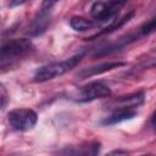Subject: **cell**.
I'll return each instance as SVG.
<instances>
[{"instance_id":"5","label":"cell","mask_w":156,"mask_h":156,"mask_svg":"<svg viewBox=\"0 0 156 156\" xmlns=\"http://www.w3.org/2000/svg\"><path fill=\"white\" fill-rule=\"evenodd\" d=\"M121 66H124V62H121V61L102 62V63H99V65H95V66H91V67H88V68H84V69L79 71L77 77H78V79H85V78H89V77H93V76H98V74L112 71V69H115L117 67H121Z\"/></svg>"},{"instance_id":"12","label":"cell","mask_w":156,"mask_h":156,"mask_svg":"<svg viewBox=\"0 0 156 156\" xmlns=\"http://www.w3.org/2000/svg\"><path fill=\"white\" fill-rule=\"evenodd\" d=\"M155 30H156V17L143 23L139 28V34L140 35H149V34L154 33Z\"/></svg>"},{"instance_id":"7","label":"cell","mask_w":156,"mask_h":156,"mask_svg":"<svg viewBox=\"0 0 156 156\" xmlns=\"http://www.w3.org/2000/svg\"><path fill=\"white\" fill-rule=\"evenodd\" d=\"M136 116V111L134 108H116L112 115L106 117L101 123L105 126H111V124H117L123 121L132 119Z\"/></svg>"},{"instance_id":"14","label":"cell","mask_w":156,"mask_h":156,"mask_svg":"<svg viewBox=\"0 0 156 156\" xmlns=\"http://www.w3.org/2000/svg\"><path fill=\"white\" fill-rule=\"evenodd\" d=\"M0 90H1V107L4 108V107H5V105H6V91H5V88H4V85H2V84H1Z\"/></svg>"},{"instance_id":"6","label":"cell","mask_w":156,"mask_h":156,"mask_svg":"<svg viewBox=\"0 0 156 156\" xmlns=\"http://www.w3.org/2000/svg\"><path fill=\"white\" fill-rule=\"evenodd\" d=\"M118 11L115 10L113 7L110 6L108 2H104V1H96L93 4L91 9H90V13L91 16L100 21V22H104V21H107L110 18H112Z\"/></svg>"},{"instance_id":"15","label":"cell","mask_w":156,"mask_h":156,"mask_svg":"<svg viewBox=\"0 0 156 156\" xmlns=\"http://www.w3.org/2000/svg\"><path fill=\"white\" fill-rule=\"evenodd\" d=\"M29 0H11L10 1V6L11 7H15V6H20V5H23V4H26V2H28Z\"/></svg>"},{"instance_id":"1","label":"cell","mask_w":156,"mask_h":156,"mask_svg":"<svg viewBox=\"0 0 156 156\" xmlns=\"http://www.w3.org/2000/svg\"><path fill=\"white\" fill-rule=\"evenodd\" d=\"M82 57H83V55L79 54V55H74L67 60L60 61V62H54V63L41 66L40 68H38L35 71L34 80L35 82H46V80L54 79L56 77H60V76L67 73L68 71H71L72 68H74L79 63Z\"/></svg>"},{"instance_id":"9","label":"cell","mask_w":156,"mask_h":156,"mask_svg":"<svg viewBox=\"0 0 156 156\" xmlns=\"http://www.w3.org/2000/svg\"><path fill=\"white\" fill-rule=\"evenodd\" d=\"M133 16H134V11H130V12L126 13L124 16H122V17H119V18H117V20H115V21H112V22H111L108 26H106L102 30H100V32H99V33H96L95 35L90 37V38H89V40H93L94 38H98V37L104 35V34H110V33H112V32H115V30L119 29V28H121V27H123L126 23H128V22L133 18Z\"/></svg>"},{"instance_id":"4","label":"cell","mask_w":156,"mask_h":156,"mask_svg":"<svg viewBox=\"0 0 156 156\" xmlns=\"http://www.w3.org/2000/svg\"><path fill=\"white\" fill-rule=\"evenodd\" d=\"M79 94H80L79 101L87 102V101H93L100 98H107L111 95V90L108 87H106L100 82H93L83 87Z\"/></svg>"},{"instance_id":"16","label":"cell","mask_w":156,"mask_h":156,"mask_svg":"<svg viewBox=\"0 0 156 156\" xmlns=\"http://www.w3.org/2000/svg\"><path fill=\"white\" fill-rule=\"evenodd\" d=\"M151 126H152V129L156 132V111H155L154 115H152V118H151Z\"/></svg>"},{"instance_id":"2","label":"cell","mask_w":156,"mask_h":156,"mask_svg":"<svg viewBox=\"0 0 156 156\" xmlns=\"http://www.w3.org/2000/svg\"><path fill=\"white\" fill-rule=\"evenodd\" d=\"M7 121L15 130L28 132L37 124L38 115L30 108H16L9 112Z\"/></svg>"},{"instance_id":"3","label":"cell","mask_w":156,"mask_h":156,"mask_svg":"<svg viewBox=\"0 0 156 156\" xmlns=\"http://www.w3.org/2000/svg\"><path fill=\"white\" fill-rule=\"evenodd\" d=\"M32 48H33L32 40L27 39V38L9 40L1 45V60L5 61L6 58L23 55V54L30 51Z\"/></svg>"},{"instance_id":"13","label":"cell","mask_w":156,"mask_h":156,"mask_svg":"<svg viewBox=\"0 0 156 156\" xmlns=\"http://www.w3.org/2000/svg\"><path fill=\"white\" fill-rule=\"evenodd\" d=\"M58 0H43L41 2V12H45L48 10H50Z\"/></svg>"},{"instance_id":"17","label":"cell","mask_w":156,"mask_h":156,"mask_svg":"<svg viewBox=\"0 0 156 156\" xmlns=\"http://www.w3.org/2000/svg\"><path fill=\"white\" fill-rule=\"evenodd\" d=\"M110 154H111V155H127L128 152H127V151H122V150H113V151H111Z\"/></svg>"},{"instance_id":"8","label":"cell","mask_w":156,"mask_h":156,"mask_svg":"<svg viewBox=\"0 0 156 156\" xmlns=\"http://www.w3.org/2000/svg\"><path fill=\"white\" fill-rule=\"evenodd\" d=\"M143 102H144L143 93H135L128 96H121L117 100H115L116 108H134L140 106Z\"/></svg>"},{"instance_id":"10","label":"cell","mask_w":156,"mask_h":156,"mask_svg":"<svg viewBox=\"0 0 156 156\" xmlns=\"http://www.w3.org/2000/svg\"><path fill=\"white\" fill-rule=\"evenodd\" d=\"M69 26L77 32H85L94 27V22L82 16H73L69 20Z\"/></svg>"},{"instance_id":"11","label":"cell","mask_w":156,"mask_h":156,"mask_svg":"<svg viewBox=\"0 0 156 156\" xmlns=\"http://www.w3.org/2000/svg\"><path fill=\"white\" fill-rule=\"evenodd\" d=\"M100 150V144L99 143H89L85 145L78 146L77 150H67V154H73V155H96Z\"/></svg>"}]
</instances>
